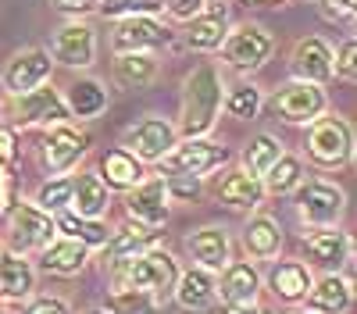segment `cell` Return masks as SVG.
Wrapping results in <instances>:
<instances>
[{
    "instance_id": "603a6c76",
    "label": "cell",
    "mask_w": 357,
    "mask_h": 314,
    "mask_svg": "<svg viewBox=\"0 0 357 314\" xmlns=\"http://www.w3.org/2000/svg\"><path fill=\"white\" fill-rule=\"evenodd\" d=\"M97 175L104 179L107 189H126V193L146 179V175H143V161L132 157L126 147L107 150V154L100 157V171H97Z\"/></svg>"
},
{
    "instance_id": "7c38bea8",
    "label": "cell",
    "mask_w": 357,
    "mask_h": 314,
    "mask_svg": "<svg viewBox=\"0 0 357 314\" xmlns=\"http://www.w3.org/2000/svg\"><path fill=\"white\" fill-rule=\"evenodd\" d=\"M275 111L293 125H311L314 118L325 114V93H321V86L296 79L275 93Z\"/></svg>"
},
{
    "instance_id": "9c48e42d",
    "label": "cell",
    "mask_w": 357,
    "mask_h": 314,
    "mask_svg": "<svg viewBox=\"0 0 357 314\" xmlns=\"http://www.w3.org/2000/svg\"><path fill=\"white\" fill-rule=\"evenodd\" d=\"M175 143H178L175 125L168 118H158V114H146L143 122H136L126 132V150L139 161H161Z\"/></svg>"
},
{
    "instance_id": "52a82bcc",
    "label": "cell",
    "mask_w": 357,
    "mask_h": 314,
    "mask_svg": "<svg viewBox=\"0 0 357 314\" xmlns=\"http://www.w3.org/2000/svg\"><path fill=\"white\" fill-rule=\"evenodd\" d=\"M347 207V196L340 186L333 182H321V179H311V182H301L296 186V211H301V218L307 225H336L340 214Z\"/></svg>"
},
{
    "instance_id": "1f68e13d",
    "label": "cell",
    "mask_w": 357,
    "mask_h": 314,
    "mask_svg": "<svg viewBox=\"0 0 357 314\" xmlns=\"http://www.w3.org/2000/svg\"><path fill=\"white\" fill-rule=\"evenodd\" d=\"M225 18L222 15H207L200 11L197 18H190V29H186V43L190 50H218L225 43Z\"/></svg>"
},
{
    "instance_id": "f1b7e54d",
    "label": "cell",
    "mask_w": 357,
    "mask_h": 314,
    "mask_svg": "<svg viewBox=\"0 0 357 314\" xmlns=\"http://www.w3.org/2000/svg\"><path fill=\"white\" fill-rule=\"evenodd\" d=\"M65 107H68V114H75V118H97V114L107 107V90L97 79H79V82H72Z\"/></svg>"
},
{
    "instance_id": "3957f363",
    "label": "cell",
    "mask_w": 357,
    "mask_h": 314,
    "mask_svg": "<svg viewBox=\"0 0 357 314\" xmlns=\"http://www.w3.org/2000/svg\"><path fill=\"white\" fill-rule=\"evenodd\" d=\"M307 154L314 164L321 168H340L350 161L354 154V129L347 118L340 114H325V118H314L307 129Z\"/></svg>"
},
{
    "instance_id": "2e32d148",
    "label": "cell",
    "mask_w": 357,
    "mask_h": 314,
    "mask_svg": "<svg viewBox=\"0 0 357 314\" xmlns=\"http://www.w3.org/2000/svg\"><path fill=\"white\" fill-rule=\"evenodd\" d=\"M261 272L250 261H229L222 268V278L215 282V297H222L225 307H247L257 300Z\"/></svg>"
},
{
    "instance_id": "bcb514c9",
    "label": "cell",
    "mask_w": 357,
    "mask_h": 314,
    "mask_svg": "<svg viewBox=\"0 0 357 314\" xmlns=\"http://www.w3.org/2000/svg\"><path fill=\"white\" fill-rule=\"evenodd\" d=\"M57 11H72V15H82V11H93L100 0H50Z\"/></svg>"
},
{
    "instance_id": "8fae6325",
    "label": "cell",
    "mask_w": 357,
    "mask_h": 314,
    "mask_svg": "<svg viewBox=\"0 0 357 314\" xmlns=\"http://www.w3.org/2000/svg\"><path fill=\"white\" fill-rule=\"evenodd\" d=\"M86 150H89V136L65 125V122H57L43 136V168L50 171V175H61V171L79 164V157Z\"/></svg>"
},
{
    "instance_id": "4fadbf2b",
    "label": "cell",
    "mask_w": 357,
    "mask_h": 314,
    "mask_svg": "<svg viewBox=\"0 0 357 314\" xmlns=\"http://www.w3.org/2000/svg\"><path fill=\"white\" fill-rule=\"evenodd\" d=\"M97 57V33L89 22H68L54 36V61L65 68H89Z\"/></svg>"
},
{
    "instance_id": "ba28073f",
    "label": "cell",
    "mask_w": 357,
    "mask_h": 314,
    "mask_svg": "<svg viewBox=\"0 0 357 314\" xmlns=\"http://www.w3.org/2000/svg\"><path fill=\"white\" fill-rule=\"evenodd\" d=\"M225 57H229V65L232 68H243V72H254L261 68L268 57H272L275 50V40L272 33H268L264 25H240V29H232V33H225Z\"/></svg>"
},
{
    "instance_id": "ee69618b",
    "label": "cell",
    "mask_w": 357,
    "mask_h": 314,
    "mask_svg": "<svg viewBox=\"0 0 357 314\" xmlns=\"http://www.w3.org/2000/svg\"><path fill=\"white\" fill-rule=\"evenodd\" d=\"M18 161V139H15V129L0 125V168H8Z\"/></svg>"
},
{
    "instance_id": "f6af8a7d",
    "label": "cell",
    "mask_w": 357,
    "mask_h": 314,
    "mask_svg": "<svg viewBox=\"0 0 357 314\" xmlns=\"http://www.w3.org/2000/svg\"><path fill=\"white\" fill-rule=\"evenodd\" d=\"M11 189H15V179L8 175L4 168H0V214H8V211L15 207V196H11Z\"/></svg>"
},
{
    "instance_id": "60d3db41",
    "label": "cell",
    "mask_w": 357,
    "mask_h": 314,
    "mask_svg": "<svg viewBox=\"0 0 357 314\" xmlns=\"http://www.w3.org/2000/svg\"><path fill=\"white\" fill-rule=\"evenodd\" d=\"M79 240H82L86 246H104V243L111 240V233H107V225H104L100 218H82Z\"/></svg>"
},
{
    "instance_id": "ac0fdd59",
    "label": "cell",
    "mask_w": 357,
    "mask_h": 314,
    "mask_svg": "<svg viewBox=\"0 0 357 314\" xmlns=\"http://www.w3.org/2000/svg\"><path fill=\"white\" fill-rule=\"evenodd\" d=\"M333 61H336V57H333L329 43L318 40V36H307V40L296 43V50H293V75L301 82L321 86V82L333 79Z\"/></svg>"
},
{
    "instance_id": "f35d334b",
    "label": "cell",
    "mask_w": 357,
    "mask_h": 314,
    "mask_svg": "<svg viewBox=\"0 0 357 314\" xmlns=\"http://www.w3.org/2000/svg\"><path fill=\"white\" fill-rule=\"evenodd\" d=\"M333 75H340L343 82H354L357 79V43L347 40L340 47V61H333Z\"/></svg>"
},
{
    "instance_id": "681fc988",
    "label": "cell",
    "mask_w": 357,
    "mask_h": 314,
    "mask_svg": "<svg viewBox=\"0 0 357 314\" xmlns=\"http://www.w3.org/2000/svg\"><path fill=\"white\" fill-rule=\"evenodd\" d=\"M82 314H107L104 307H93V311H82Z\"/></svg>"
},
{
    "instance_id": "f5cc1de1",
    "label": "cell",
    "mask_w": 357,
    "mask_h": 314,
    "mask_svg": "<svg viewBox=\"0 0 357 314\" xmlns=\"http://www.w3.org/2000/svg\"><path fill=\"white\" fill-rule=\"evenodd\" d=\"M0 314H4V311H0Z\"/></svg>"
},
{
    "instance_id": "cb8c5ba5",
    "label": "cell",
    "mask_w": 357,
    "mask_h": 314,
    "mask_svg": "<svg viewBox=\"0 0 357 314\" xmlns=\"http://www.w3.org/2000/svg\"><path fill=\"white\" fill-rule=\"evenodd\" d=\"M304 250H307V257L314 265L340 268L350 257V240H347V233H340V228L325 225V228H314L311 236H304Z\"/></svg>"
},
{
    "instance_id": "30bf717a",
    "label": "cell",
    "mask_w": 357,
    "mask_h": 314,
    "mask_svg": "<svg viewBox=\"0 0 357 314\" xmlns=\"http://www.w3.org/2000/svg\"><path fill=\"white\" fill-rule=\"evenodd\" d=\"M168 43V29L151 18V15H129V18H118V29L111 36L114 54H151L158 47Z\"/></svg>"
},
{
    "instance_id": "7a4b0ae2",
    "label": "cell",
    "mask_w": 357,
    "mask_h": 314,
    "mask_svg": "<svg viewBox=\"0 0 357 314\" xmlns=\"http://www.w3.org/2000/svg\"><path fill=\"white\" fill-rule=\"evenodd\" d=\"M175 278H178V265L165 250H146L139 257H129V261H114L111 268L114 290H143L151 297L172 293Z\"/></svg>"
},
{
    "instance_id": "4dcf8cb0",
    "label": "cell",
    "mask_w": 357,
    "mask_h": 314,
    "mask_svg": "<svg viewBox=\"0 0 357 314\" xmlns=\"http://www.w3.org/2000/svg\"><path fill=\"white\" fill-rule=\"evenodd\" d=\"M158 75V61L151 54H118L114 57V82L126 90H139V86L154 82Z\"/></svg>"
},
{
    "instance_id": "484cf974",
    "label": "cell",
    "mask_w": 357,
    "mask_h": 314,
    "mask_svg": "<svg viewBox=\"0 0 357 314\" xmlns=\"http://www.w3.org/2000/svg\"><path fill=\"white\" fill-rule=\"evenodd\" d=\"M72 211L79 218H100L107 211V186L97 171H79L72 179Z\"/></svg>"
},
{
    "instance_id": "d4e9b609",
    "label": "cell",
    "mask_w": 357,
    "mask_h": 314,
    "mask_svg": "<svg viewBox=\"0 0 357 314\" xmlns=\"http://www.w3.org/2000/svg\"><path fill=\"white\" fill-rule=\"evenodd\" d=\"M36 290V272L25 253H0V300H25Z\"/></svg>"
},
{
    "instance_id": "f546056e",
    "label": "cell",
    "mask_w": 357,
    "mask_h": 314,
    "mask_svg": "<svg viewBox=\"0 0 357 314\" xmlns=\"http://www.w3.org/2000/svg\"><path fill=\"white\" fill-rule=\"evenodd\" d=\"M243 243L254 257H261V261H268V257H275L279 246H282V228L268 218V214H257L247 221V233H243Z\"/></svg>"
},
{
    "instance_id": "7bdbcfd3",
    "label": "cell",
    "mask_w": 357,
    "mask_h": 314,
    "mask_svg": "<svg viewBox=\"0 0 357 314\" xmlns=\"http://www.w3.org/2000/svg\"><path fill=\"white\" fill-rule=\"evenodd\" d=\"M204 4L207 0H165V11L172 18H178V22H190V18H197L204 11Z\"/></svg>"
},
{
    "instance_id": "c3c4849f",
    "label": "cell",
    "mask_w": 357,
    "mask_h": 314,
    "mask_svg": "<svg viewBox=\"0 0 357 314\" xmlns=\"http://www.w3.org/2000/svg\"><path fill=\"white\" fill-rule=\"evenodd\" d=\"M247 4H286V0H247Z\"/></svg>"
},
{
    "instance_id": "7dc6e473",
    "label": "cell",
    "mask_w": 357,
    "mask_h": 314,
    "mask_svg": "<svg viewBox=\"0 0 357 314\" xmlns=\"http://www.w3.org/2000/svg\"><path fill=\"white\" fill-rule=\"evenodd\" d=\"M225 314H272V311H264L257 304H247V307H225Z\"/></svg>"
},
{
    "instance_id": "74e56055",
    "label": "cell",
    "mask_w": 357,
    "mask_h": 314,
    "mask_svg": "<svg viewBox=\"0 0 357 314\" xmlns=\"http://www.w3.org/2000/svg\"><path fill=\"white\" fill-rule=\"evenodd\" d=\"M72 204V179H65V175H54L50 182H43L40 186V193H36V207H43V211H61V207H68Z\"/></svg>"
},
{
    "instance_id": "7402d4cb",
    "label": "cell",
    "mask_w": 357,
    "mask_h": 314,
    "mask_svg": "<svg viewBox=\"0 0 357 314\" xmlns=\"http://www.w3.org/2000/svg\"><path fill=\"white\" fill-rule=\"evenodd\" d=\"M186 246L193 253V261H200V268H207V272H222L229 265V236L218 225L197 228V233L186 240Z\"/></svg>"
},
{
    "instance_id": "5bb4252c",
    "label": "cell",
    "mask_w": 357,
    "mask_h": 314,
    "mask_svg": "<svg viewBox=\"0 0 357 314\" xmlns=\"http://www.w3.org/2000/svg\"><path fill=\"white\" fill-rule=\"evenodd\" d=\"M50 68H54L50 54L40 50V47L15 54L11 61H8V68H4V86H8V93L18 97V93L36 90V86H43V82L50 79Z\"/></svg>"
},
{
    "instance_id": "f907efd6",
    "label": "cell",
    "mask_w": 357,
    "mask_h": 314,
    "mask_svg": "<svg viewBox=\"0 0 357 314\" xmlns=\"http://www.w3.org/2000/svg\"><path fill=\"white\" fill-rule=\"evenodd\" d=\"M296 4H307V0H296Z\"/></svg>"
},
{
    "instance_id": "d590c367",
    "label": "cell",
    "mask_w": 357,
    "mask_h": 314,
    "mask_svg": "<svg viewBox=\"0 0 357 314\" xmlns=\"http://www.w3.org/2000/svg\"><path fill=\"white\" fill-rule=\"evenodd\" d=\"M225 111L232 114V118H257V111H261V90L254 82H240V86H232L229 97H225Z\"/></svg>"
},
{
    "instance_id": "277c9868",
    "label": "cell",
    "mask_w": 357,
    "mask_h": 314,
    "mask_svg": "<svg viewBox=\"0 0 357 314\" xmlns=\"http://www.w3.org/2000/svg\"><path fill=\"white\" fill-rule=\"evenodd\" d=\"M57 236L54 228V214L25 204V200H15V207L8 211V243L11 253H29V250H43L50 240Z\"/></svg>"
},
{
    "instance_id": "4316f807",
    "label": "cell",
    "mask_w": 357,
    "mask_h": 314,
    "mask_svg": "<svg viewBox=\"0 0 357 314\" xmlns=\"http://www.w3.org/2000/svg\"><path fill=\"white\" fill-rule=\"evenodd\" d=\"M175 300L183 304L186 311H204V307H211L218 297H215V278L207 275V268H190L175 278Z\"/></svg>"
},
{
    "instance_id": "d6a6232c",
    "label": "cell",
    "mask_w": 357,
    "mask_h": 314,
    "mask_svg": "<svg viewBox=\"0 0 357 314\" xmlns=\"http://www.w3.org/2000/svg\"><path fill=\"white\" fill-rule=\"evenodd\" d=\"M304 182V164H301V157H293V154H282L272 168L261 175V186H264V193H293L296 186Z\"/></svg>"
},
{
    "instance_id": "ffe728a7",
    "label": "cell",
    "mask_w": 357,
    "mask_h": 314,
    "mask_svg": "<svg viewBox=\"0 0 357 314\" xmlns=\"http://www.w3.org/2000/svg\"><path fill=\"white\" fill-rule=\"evenodd\" d=\"M304 300H307V314H347L350 300H354V290H350L347 278L325 275L321 282H311Z\"/></svg>"
},
{
    "instance_id": "e0dca14e",
    "label": "cell",
    "mask_w": 357,
    "mask_h": 314,
    "mask_svg": "<svg viewBox=\"0 0 357 314\" xmlns=\"http://www.w3.org/2000/svg\"><path fill=\"white\" fill-rule=\"evenodd\" d=\"M215 196L232 211H254V207H261V200H264V186H261L257 175H250L247 168H232V171H225V175L218 179Z\"/></svg>"
},
{
    "instance_id": "8d00e7d4",
    "label": "cell",
    "mask_w": 357,
    "mask_h": 314,
    "mask_svg": "<svg viewBox=\"0 0 357 314\" xmlns=\"http://www.w3.org/2000/svg\"><path fill=\"white\" fill-rule=\"evenodd\" d=\"M97 11L104 18H129V15H161L165 0H100Z\"/></svg>"
},
{
    "instance_id": "83f0119b",
    "label": "cell",
    "mask_w": 357,
    "mask_h": 314,
    "mask_svg": "<svg viewBox=\"0 0 357 314\" xmlns=\"http://www.w3.org/2000/svg\"><path fill=\"white\" fill-rule=\"evenodd\" d=\"M268 282H272V293H275L279 300H286V304H301V300L307 297V290H311V282H314V278H311L307 265H301V261H282V265L272 268Z\"/></svg>"
},
{
    "instance_id": "9a60e30c",
    "label": "cell",
    "mask_w": 357,
    "mask_h": 314,
    "mask_svg": "<svg viewBox=\"0 0 357 314\" xmlns=\"http://www.w3.org/2000/svg\"><path fill=\"white\" fill-rule=\"evenodd\" d=\"M129 221H139L146 228H161L168 221V189L165 179H143L139 186L129 189Z\"/></svg>"
},
{
    "instance_id": "ab89813d",
    "label": "cell",
    "mask_w": 357,
    "mask_h": 314,
    "mask_svg": "<svg viewBox=\"0 0 357 314\" xmlns=\"http://www.w3.org/2000/svg\"><path fill=\"white\" fill-rule=\"evenodd\" d=\"M165 189L175 200H197L200 196V175H172L165 182Z\"/></svg>"
},
{
    "instance_id": "816d5d0a",
    "label": "cell",
    "mask_w": 357,
    "mask_h": 314,
    "mask_svg": "<svg viewBox=\"0 0 357 314\" xmlns=\"http://www.w3.org/2000/svg\"><path fill=\"white\" fill-rule=\"evenodd\" d=\"M296 314H307V311H296Z\"/></svg>"
},
{
    "instance_id": "6da1fadb",
    "label": "cell",
    "mask_w": 357,
    "mask_h": 314,
    "mask_svg": "<svg viewBox=\"0 0 357 314\" xmlns=\"http://www.w3.org/2000/svg\"><path fill=\"white\" fill-rule=\"evenodd\" d=\"M222 111V75L215 65H200L183 82V114H178V129L186 139H200L215 129Z\"/></svg>"
},
{
    "instance_id": "44dd1931",
    "label": "cell",
    "mask_w": 357,
    "mask_h": 314,
    "mask_svg": "<svg viewBox=\"0 0 357 314\" xmlns=\"http://www.w3.org/2000/svg\"><path fill=\"white\" fill-rule=\"evenodd\" d=\"M158 246V228H146L139 221H129L122 225L118 233L104 243V261L111 257V261H129V257H139L146 250Z\"/></svg>"
},
{
    "instance_id": "8992f818",
    "label": "cell",
    "mask_w": 357,
    "mask_h": 314,
    "mask_svg": "<svg viewBox=\"0 0 357 314\" xmlns=\"http://www.w3.org/2000/svg\"><path fill=\"white\" fill-rule=\"evenodd\" d=\"M8 114H11L15 125H57V122L68 118V107H65L61 93L43 82V86H36V90L11 97Z\"/></svg>"
},
{
    "instance_id": "836d02e7",
    "label": "cell",
    "mask_w": 357,
    "mask_h": 314,
    "mask_svg": "<svg viewBox=\"0 0 357 314\" xmlns=\"http://www.w3.org/2000/svg\"><path fill=\"white\" fill-rule=\"evenodd\" d=\"M282 157V143L275 139V136H257L254 143H250V147L243 150V168L250 171V175H264V171L268 168H272L275 161Z\"/></svg>"
},
{
    "instance_id": "d6986e66",
    "label": "cell",
    "mask_w": 357,
    "mask_h": 314,
    "mask_svg": "<svg viewBox=\"0 0 357 314\" xmlns=\"http://www.w3.org/2000/svg\"><path fill=\"white\" fill-rule=\"evenodd\" d=\"M89 246L82 240H68V236H54L43 250H40V268L50 275H79L86 268Z\"/></svg>"
},
{
    "instance_id": "b9f144b4",
    "label": "cell",
    "mask_w": 357,
    "mask_h": 314,
    "mask_svg": "<svg viewBox=\"0 0 357 314\" xmlns=\"http://www.w3.org/2000/svg\"><path fill=\"white\" fill-rule=\"evenodd\" d=\"M22 314H72V307L61 297H36L22 307Z\"/></svg>"
},
{
    "instance_id": "e575fe53",
    "label": "cell",
    "mask_w": 357,
    "mask_h": 314,
    "mask_svg": "<svg viewBox=\"0 0 357 314\" xmlns=\"http://www.w3.org/2000/svg\"><path fill=\"white\" fill-rule=\"evenodd\" d=\"M107 314H158V297L143 290H114L104 304Z\"/></svg>"
},
{
    "instance_id": "5b68a950",
    "label": "cell",
    "mask_w": 357,
    "mask_h": 314,
    "mask_svg": "<svg viewBox=\"0 0 357 314\" xmlns=\"http://www.w3.org/2000/svg\"><path fill=\"white\" fill-rule=\"evenodd\" d=\"M229 161V150L218 147V143H207L200 139H183L161 157V168L172 171V175H207Z\"/></svg>"
}]
</instances>
